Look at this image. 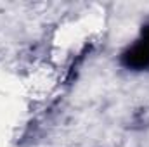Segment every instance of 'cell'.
Wrapping results in <instances>:
<instances>
[{
    "label": "cell",
    "mask_w": 149,
    "mask_h": 147,
    "mask_svg": "<svg viewBox=\"0 0 149 147\" xmlns=\"http://www.w3.org/2000/svg\"><path fill=\"white\" fill-rule=\"evenodd\" d=\"M123 64L130 69H144L149 68V38L142 37L130 50L123 54Z\"/></svg>",
    "instance_id": "cell-1"
}]
</instances>
